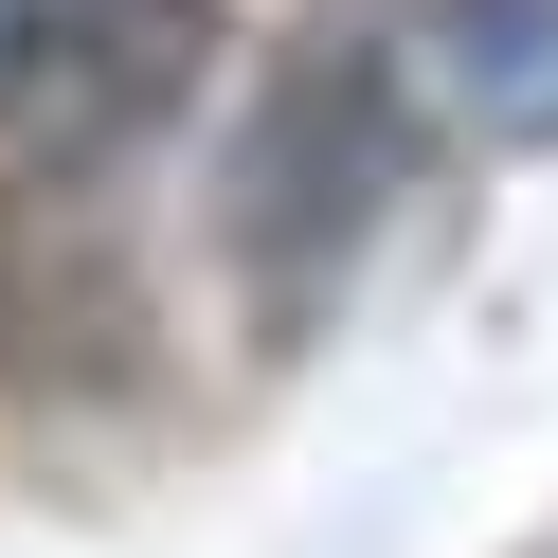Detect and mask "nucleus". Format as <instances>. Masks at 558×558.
Here are the masks:
<instances>
[{"instance_id": "obj_2", "label": "nucleus", "mask_w": 558, "mask_h": 558, "mask_svg": "<svg viewBox=\"0 0 558 558\" xmlns=\"http://www.w3.org/2000/svg\"><path fill=\"white\" fill-rule=\"evenodd\" d=\"M414 181V109H397V73L378 54H289L270 73V109H253V145H234V253L270 270V306H306L342 253L378 234V198Z\"/></svg>"}, {"instance_id": "obj_1", "label": "nucleus", "mask_w": 558, "mask_h": 558, "mask_svg": "<svg viewBox=\"0 0 558 558\" xmlns=\"http://www.w3.org/2000/svg\"><path fill=\"white\" fill-rule=\"evenodd\" d=\"M198 54H217V0H0V162L90 181L162 145L198 109Z\"/></svg>"}, {"instance_id": "obj_3", "label": "nucleus", "mask_w": 558, "mask_h": 558, "mask_svg": "<svg viewBox=\"0 0 558 558\" xmlns=\"http://www.w3.org/2000/svg\"><path fill=\"white\" fill-rule=\"evenodd\" d=\"M450 73L486 126H558V0H450Z\"/></svg>"}]
</instances>
